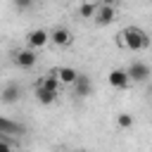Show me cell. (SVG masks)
<instances>
[{
    "instance_id": "7",
    "label": "cell",
    "mask_w": 152,
    "mask_h": 152,
    "mask_svg": "<svg viewBox=\"0 0 152 152\" xmlns=\"http://www.w3.org/2000/svg\"><path fill=\"white\" fill-rule=\"evenodd\" d=\"M107 81H109V86H112V88L124 90V88H128L131 76H128V71H124V69H112V71H109V76H107Z\"/></svg>"
},
{
    "instance_id": "19",
    "label": "cell",
    "mask_w": 152,
    "mask_h": 152,
    "mask_svg": "<svg viewBox=\"0 0 152 152\" xmlns=\"http://www.w3.org/2000/svg\"><path fill=\"white\" fill-rule=\"evenodd\" d=\"M81 2H97V0H81Z\"/></svg>"
},
{
    "instance_id": "5",
    "label": "cell",
    "mask_w": 152,
    "mask_h": 152,
    "mask_svg": "<svg viewBox=\"0 0 152 152\" xmlns=\"http://www.w3.org/2000/svg\"><path fill=\"white\" fill-rule=\"evenodd\" d=\"M93 19H95L100 26H109V24L116 19V7H114V5H100Z\"/></svg>"
},
{
    "instance_id": "14",
    "label": "cell",
    "mask_w": 152,
    "mask_h": 152,
    "mask_svg": "<svg viewBox=\"0 0 152 152\" xmlns=\"http://www.w3.org/2000/svg\"><path fill=\"white\" fill-rule=\"evenodd\" d=\"M97 7H100V2H81V7H78V17H83V19H93L95 12H97Z\"/></svg>"
},
{
    "instance_id": "15",
    "label": "cell",
    "mask_w": 152,
    "mask_h": 152,
    "mask_svg": "<svg viewBox=\"0 0 152 152\" xmlns=\"http://www.w3.org/2000/svg\"><path fill=\"white\" fill-rule=\"evenodd\" d=\"M133 124H135L133 114H128V112H119V114H116V126H119L121 131H128V128H133Z\"/></svg>"
},
{
    "instance_id": "17",
    "label": "cell",
    "mask_w": 152,
    "mask_h": 152,
    "mask_svg": "<svg viewBox=\"0 0 152 152\" xmlns=\"http://www.w3.org/2000/svg\"><path fill=\"white\" fill-rule=\"evenodd\" d=\"M0 152H12V145L7 140H0Z\"/></svg>"
},
{
    "instance_id": "6",
    "label": "cell",
    "mask_w": 152,
    "mask_h": 152,
    "mask_svg": "<svg viewBox=\"0 0 152 152\" xmlns=\"http://www.w3.org/2000/svg\"><path fill=\"white\" fill-rule=\"evenodd\" d=\"M50 40H52L55 45H59V48H69V45L74 43V36H71L69 28H64V26H55L52 33H50Z\"/></svg>"
},
{
    "instance_id": "9",
    "label": "cell",
    "mask_w": 152,
    "mask_h": 152,
    "mask_svg": "<svg viewBox=\"0 0 152 152\" xmlns=\"http://www.w3.org/2000/svg\"><path fill=\"white\" fill-rule=\"evenodd\" d=\"M71 86H74V95H76V97H88V95H90V78H88V76L78 74Z\"/></svg>"
},
{
    "instance_id": "16",
    "label": "cell",
    "mask_w": 152,
    "mask_h": 152,
    "mask_svg": "<svg viewBox=\"0 0 152 152\" xmlns=\"http://www.w3.org/2000/svg\"><path fill=\"white\" fill-rule=\"evenodd\" d=\"M17 10H31L33 7V0H14Z\"/></svg>"
},
{
    "instance_id": "4",
    "label": "cell",
    "mask_w": 152,
    "mask_h": 152,
    "mask_svg": "<svg viewBox=\"0 0 152 152\" xmlns=\"http://www.w3.org/2000/svg\"><path fill=\"white\" fill-rule=\"evenodd\" d=\"M36 62H38V57H36V50H33V48L19 50V52L14 55V64H17L19 69H31V66H36Z\"/></svg>"
},
{
    "instance_id": "10",
    "label": "cell",
    "mask_w": 152,
    "mask_h": 152,
    "mask_svg": "<svg viewBox=\"0 0 152 152\" xmlns=\"http://www.w3.org/2000/svg\"><path fill=\"white\" fill-rule=\"evenodd\" d=\"M33 93H36V100L40 102V104H52L55 100H57V93H52V90H48V88H43L40 83H36V88H33Z\"/></svg>"
},
{
    "instance_id": "12",
    "label": "cell",
    "mask_w": 152,
    "mask_h": 152,
    "mask_svg": "<svg viewBox=\"0 0 152 152\" xmlns=\"http://www.w3.org/2000/svg\"><path fill=\"white\" fill-rule=\"evenodd\" d=\"M0 133H7V135H17V133H21V126H19L17 121L7 119V116H0Z\"/></svg>"
},
{
    "instance_id": "11",
    "label": "cell",
    "mask_w": 152,
    "mask_h": 152,
    "mask_svg": "<svg viewBox=\"0 0 152 152\" xmlns=\"http://www.w3.org/2000/svg\"><path fill=\"white\" fill-rule=\"evenodd\" d=\"M55 74H57L59 83H66V86H71L76 81V76H78V71L71 69V66H59V69H55Z\"/></svg>"
},
{
    "instance_id": "13",
    "label": "cell",
    "mask_w": 152,
    "mask_h": 152,
    "mask_svg": "<svg viewBox=\"0 0 152 152\" xmlns=\"http://www.w3.org/2000/svg\"><path fill=\"white\" fill-rule=\"evenodd\" d=\"M43 88H48V90H52V93H59V78H57V74L55 71H50V74H45L40 81H38Z\"/></svg>"
},
{
    "instance_id": "8",
    "label": "cell",
    "mask_w": 152,
    "mask_h": 152,
    "mask_svg": "<svg viewBox=\"0 0 152 152\" xmlns=\"http://www.w3.org/2000/svg\"><path fill=\"white\" fill-rule=\"evenodd\" d=\"M19 97H21V86L19 83H7L0 90V100L5 104H14V102H19Z\"/></svg>"
},
{
    "instance_id": "20",
    "label": "cell",
    "mask_w": 152,
    "mask_h": 152,
    "mask_svg": "<svg viewBox=\"0 0 152 152\" xmlns=\"http://www.w3.org/2000/svg\"><path fill=\"white\" fill-rule=\"evenodd\" d=\"M76 152H83V150H76Z\"/></svg>"
},
{
    "instance_id": "1",
    "label": "cell",
    "mask_w": 152,
    "mask_h": 152,
    "mask_svg": "<svg viewBox=\"0 0 152 152\" xmlns=\"http://www.w3.org/2000/svg\"><path fill=\"white\" fill-rule=\"evenodd\" d=\"M116 38H119V43H121L126 50H133V52H140V50H145V48L150 45L147 33H145L142 28H138V26H126Z\"/></svg>"
},
{
    "instance_id": "3",
    "label": "cell",
    "mask_w": 152,
    "mask_h": 152,
    "mask_svg": "<svg viewBox=\"0 0 152 152\" xmlns=\"http://www.w3.org/2000/svg\"><path fill=\"white\" fill-rule=\"evenodd\" d=\"M26 43H28V48H33V50H38V48H45V45L50 43V33H48L45 28H33V31H28V36H26Z\"/></svg>"
},
{
    "instance_id": "18",
    "label": "cell",
    "mask_w": 152,
    "mask_h": 152,
    "mask_svg": "<svg viewBox=\"0 0 152 152\" xmlns=\"http://www.w3.org/2000/svg\"><path fill=\"white\" fill-rule=\"evenodd\" d=\"M97 2H100V5H112L114 0H97Z\"/></svg>"
},
{
    "instance_id": "2",
    "label": "cell",
    "mask_w": 152,
    "mask_h": 152,
    "mask_svg": "<svg viewBox=\"0 0 152 152\" xmlns=\"http://www.w3.org/2000/svg\"><path fill=\"white\" fill-rule=\"evenodd\" d=\"M126 71H128L131 81H135V83H145V81L152 76V69H150V64H145V62H133Z\"/></svg>"
}]
</instances>
